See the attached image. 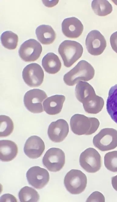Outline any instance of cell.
<instances>
[{"label":"cell","instance_id":"6da1fadb","mask_svg":"<svg viewBox=\"0 0 117 202\" xmlns=\"http://www.w3.org/2000/svg\"><path fill=\"white\" fill-rule=\"evenodd\" d=\"M75 94L77 99L82 103L86 112L96 114L102 109L104 104L103 98L96 94L94 88L88 83L79 82L75 87Z\"/></svg>","mask_w":117,"mask_h":202},{"label":"cell","instance_id":"7a4b0ae2","mask_svg":"<svg viewBox=\"0 0 117 202\" xmlns=\"http://www.w3.org/2000/svg\"><path fill=\"white\" fill-rule=\"evenodd\" d=\"M95 75V70L88 62L82 60L64 76L65 83L69 86H73L80 81H88Z\"/></svg>","mask_w":117,"mask_h":202},{"label":"cell","instance_id":"3957f363","mask_svg":"<svg viewBox=\"0 0 117 202\" xmlns=\"http://www.w3.org/2000/svg\"><path fill=\"white\" fill-rule=\"evenodd\" d=\"M100 125L99 120L81 114H75L71 118L70 126L72 131L78 135H91L98 129Z\"/></svg>","mask_w":117,"mask_h":202},{"label":"cell","instance_id":"277c9868","mask_svg":"<svg viewBox=\"0 0 117 202\" xmlns=\"http://www.w3.org/2000/svg\"><path fill=\"white\" fill-rule=\"evenodd\" d=\"M58 50L64 66L69 68L81 57L83 48L78 42L66 40L60 44Z\"/></svg>","mask_w":117,"mask_h":202},{"label":"cell","instance_id":"5b68a950","mask_svg":"<svg viewBox=\"0 0 117 202\" xmlns=\"http://www.w3.org/2000/svg\"><path fill=\"white\" fill-rule=\"evenodd\" d=\"M64 183L66 190L70 193L78 194L85 190L87 184V178L81 171L72 169L65 175Z\"/></svg>","mask_w":117,"mask_h":202},{"label":"cell","instance_id":"8992f818","mask_svg":"<svg viewBox=\"0 0 117 202\" xmlns=\"http://www.w3.org/2000/svg\"><path fill=\"white\" fill-rule=\"evenodd\" d=\"M93 143L96 148L102 151L113 149L117 147V130L105 128L93 137Z\"/></svg>","mask_w":117,"mask_h":202},{"label":"cell","instance_id":"52a82bcc","mask_svg":"<svg viewBox=\"0 0 117 202\" xmlns=\"http://www.w3.org/2000/svg\"><path fill=\"white\" fill-rule=\"evenodd\" d=\"M79 161L81 167L90 173L99 171L102 166L100 155L95 149L92 147L86 149L81 153Z\"/></svg>","mask_w":117,"mask_h":202},{"label":"cell","instance_id":"ba28073f","mask_svg":"<svg viewBox=\"0 0 117 202\" xmlns=\"http://www.w3.org/2000/svg\"><path fill=\"white\" fill-rule=\"evenodd\" d=\"M44 165L49 171L57 172L63 167L65 155L61 149L56 147L50 148L46 152L42 159Z\"/></svg>","mask_w":117,"mask_h":202},{"label":"cell","instance_id":"9c48e42d","mask_svg":"<svg viewBox=\"0 0 117 202\" xmlns=\"http://www.w3.org/2000/svg\"><path fill=\"white\" fill-rule=\"evenodd\" d=\"M47 97L45 92L38 89H34L28 90L24 97V102L26 108L34 113L43 112L42 105L43 101Z\"/></svg>","mask_w":117,"mask_h":202},{"label":"cell","instance_id":"30bf717a","mask_svg":"<svg viewBox=\"0 0 117 202\" xmlns=\"http://www.w3.org/2000/svg\"><path fill=\"white\" fill-rule=\"evenodd\" d=\"M22 76L25 82L32 87H38L43 83V70L38 64L33 63L27 65L23 69Z\"/></svg>","mask_w":117,"mask_h":202},{"label":"cell","instance_id":"8fae6325","mask_svg":"<svg viewBox=\"0 0 117 202\" xmlns=\"http://www.w3.org/2000/svg\"><path fill=\"white\" fill-rule=\"evenodd\" d=\"M42 51L40 44L34 39H29L22 44L18 51L21 58L26 62H34L40 57Z\"/></svg>","mask_w":117,"mask_h":202},{"label":"cell","instance_id":"7c38bea8","mask_svg":"<svg viewBox=\"0 0 117 202\" xmlns=\"http://www.w3.org/2000/svg\"><path fill=\"white\" fill-rule=\"evenodd\" d=\"M85 44L88 52L95 56L101 54L106 46V41L105 37L96 30H92L88 33Z\"/></svg>","mask_w":117,"mask_h":202},{"label":"cell","instance_id":"4fadbf2b","mask_svg":"<svg viewBox=\"0 0 117 202\" xmlns=\"http://www.w3.org/2000/svg\"><path fill=\"white\" fill-rule=\"evenodd\" d=\"M28 183L34 187L40 189L48 183L49 175L45 169L38 166H34L30 168L26 174Z\"/></svg>","mask_w":117,"mask_h":202},{"label":"cell","instance_id":"5bb4252c","mask_svg":"<svg viewBox=\"0 0 117 202\" xmlns=\"http://www.w3.org/2000/svg\"><path fill=\"white\" fill-rule=\"evenodd\" d=\"M69 126L64 119H59L52 122L48 129V134L53 142L60 143L67 137L69 132Z\"/></svg>","mask_w":117,"mask_h":202},{"label":"cell","instance_id":"9a60e30c","mask_svg":"<svg viewBox=\"0 0 117 202\" xmlns=\"http://www.w3.org/2000/svg\"><path fill=\"white\" fill-rule=\"evenodd\" d=\"M45 148L44 143L39 137L32 136L29 137L25 144L24 151L28 157L36 159L40 157Z\"/></svg>","mask_w":117,"mask_h":202},{"label":"cell","instance_id":"2e32d148","mask_svg":"<svg viewBox=\"0 0 117 202\" xmlns=\"http://www.w3.org/2000/svg\"><path fill=\"white\" fill-rule=\"evenodd\" d=\"M83 29L81 22L74 17L65 19L62 23L63 34L66 37L71 38L79 37L82 34Z\"/></svg>","mask_w":117,"mask_h":202},{"label":"cell","instance_id":"e0dca14e","mask_svg":"<svg viewBox=\"0 0 117 202\" xmlns=\"http://www.w3.org/2000/svg\"><path fill=\"white\" fill-rule=\"evenodd\" d=\"M65 97L62 95H55L48 97L43 103L44 111L48 114L54 115L61 112Z\"/></svg>","mask_w":117,"mask_h":202},{"label":"cell","instance_id":"ac0fdd59","mask_svg":"<svg viewBox=\"0 0 117 202\" xmlns=\"http://www.w3.org/2000/svg\"><path fill=\"white\" fill-rule=\"evenodd\" d=\"M18 153V147L14 142L9 140L0 141V159L4 162L13 160Z\"/></svg>","mask_w":117,"mask_h":202},{"label":"cell","instance_id":"d6986e66","mask_svg":"<svg viewBox=\"0 0 117 202\" xmlns=\"http://www.w3.org/2000/svg\"><path fill=\"white\" fill-rule=\"evenodd\" d=\"M42 65L45 71L51 74L57 73L62 66L59 57L52 52H49L43 57L42 60Z\"/></svg>","mask_w":117,"mask_h":202},{"label":"cell","instance_id":"ffe728a7","mask_svg":"<svg viewBox=\"0 0 117 202\" xmlns=\"http://www.w3.org/2000/svg\"><path fill=\"white\" fill-rule=\"evenodd\" d=\"M35 34L38 41L43 44L52 43L56 38V34L52 28L48 25H42L35 30Z\"/></svg>","mask_w":117,"mask_h":202},{"label":"cell","instance_id":"44dd1931","mask_svg":"<svg viewBox=\"0 0 117 202\" xmlns=\"http://www.w3.org/2000/svg\"><path fill=\"white\" fill-rule=\"evenodd\" d=\"M107 112L112 120L117 124V84L109 90L107 100Z\"/></svg>","mask_w":117,"mask_h":202},{"label":"cell","instance_id":"7402d4cb","mask_svg":"<svg viewBox=\"0 0 117 202\" xmlns=\"http://www.w3.org/2000/svg\"><path fill=\"white\" fill-rule=\"evenodd\" d=\"M91 7L95 13L99 16H105L110 14L112 10V5L106 0H93Z\"/></svg>","mask_w":117,"mask_h":202},{"label":"cell","instance_id":"603a6c76","mask_svg":"<svg viewBox=\"0 0 117 202\" xmlns=\"http://www.w3.org/2000/svg\"><path fill=\"white\" fill-rule=\"evenodd\" d=\"M19 200L21 202H35L38 201L39 195L34 189L25 186L22 188L18 193Z\"/></svg>","mask_w":117,"mask_h":202},{"label":"cell","instance_id":"cb8c5ba5","mask_svg":"<svg viewBox=\"0 0 117 202\" xmlns=\"http://www.w3.org/2000/svg\"><path fill=\"white\" fill-rule=\"evenodd\" d=\"M1 40L3 46L9 49H14L16 48L18 42V37L16 34L10 31H6L1 34Z\"/></svg>","mask_w":117,"mask_h":202},{"label":"cell","instance_id":"d4e9b609","mask_svg":"<svg viewBox=\"0 0 117 202\" xmlns=\"http://www.w3.org/2000/svg\"><path fill=\"white\" fill-rule=\"evenodd\" d=\"M0 137L7 136L12 132L14 126L12 119L8 116L1 115L0 116Z\"/></svg>","mask_w":117,"mask_h":202},{"label":"cell","instance_id":"484cf974","mask_svg":"<svg viewBox=\"0 0 117 202\" xmlns=\"http://www.w3.org/2000/svg\"><path fill=\"white\" fill-rule=\"evenodd\" d=\"M104 165L108 170L117 172V151L106 153L104 157Z\"/></svg>","mask_w":117,"mask_h":202},{"label":"cell","instance_id":"4316f807","mask_svg":"<svg viewBox=\"0 0 117 202\" xmlns=\"http://www.w3.org/2000/svg\"><path fill=\"white\" fill-rule=\"evenodd\" d=\"M86 202H105V198L101 192L95 191L93 192L88 198Z\"/></svg>","mask_w":117,"mask_h":202},{"label":"cell","instance_id":"83f0119b","mask_svg":"<svg viewBox=\"0 0 117 202\" xmlns=\"http://www.w3.org/2000/svg\"><path fill=\"white\" fill-rule=\"evenodd\" d=\"M110 41L112 48L117 53V31L111 35Z\"/></svg>","mask_w":117,"mask_h":202},{"label":"cell","instance_id":"f1b7e54d","mask_svg":"<svg viewBox=\"0 0 117 202\" xmlns=\"http://www.w3.org/2000/svg\"><path fill=\"white\" fill-rule=\"evenodd\" d=\"M16 198L13 195L8 193L2 195L0 198V202H17Z\"/></svg>","mask_w":117,"mask_h":202},{"label":"cell","instance_id":"f546056e","mask_svg":"<svg viewBox=\"0 0 117 202\" xmlns=\"http://www.w3.org/2000/svg\"><path fill=\"white\" fill-rule=\"evenodd\" d=\"M44 4L46 6L51 7L56 5L58 2L59 0L48 1L42 0Z\"/></svg>","mask_w":117,"mask_h":202},{"label":"cell","instance_id":"4dcf8cb0","mask_svg":"<svg viewBox=\"0 0 117 202\" xmlns=\"http://www.w3.org/2000/svg\"><path fill=\"white\" fill-rule=\"evenodd\" d=\"M112 184L113 188L117 191V175L112 177Z\"/></svg>","mask_w":117,"mask_h":202}]
</instances>
